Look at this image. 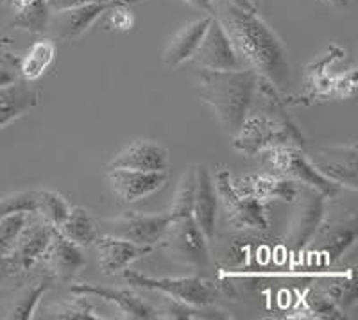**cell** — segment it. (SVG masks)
<instances>
[{
  "instance_id": "45",
  "label": "cell",
  "mask_w": 358,
  "mask_h": 320,
  "mask_svg": "<svg viewBox=\"0 0 358 320\" xmlns=\"http://www.w3.org/2000/svg\"><path fill=\"white\" fill-rule=\"evenodd\" d=\"M136 2H142V0H126V6L127 4H136Z\"/></svg>"
},
{
  "instance_id": "17",
  "label": "cell",
  "mask_w": 358,
  "mask_h": 320,
  "mask_svg": "<svg viewBox=\"0 0 358 320\" xmlns=\"http://www.w3.org/2000/svg\"><path fill=\"white\" fill-rule=\"evenodd\" d=\"M108 181L118 199L124 203L149 197L165 187L169 181V172H142L129 168H108Z\"/></svg>"
},
{
  "instance_id": "12",
  "label": "cell",
  "mask_w": 358,
  "mask_h": 320,
  "mask_svg": "<svg viewBox=\"0 0 358 320\" xmlns=\"http://www.w3.org/2000/svg\"><path fill=\"white\" fill-rule=\"evenodd\" d=\"M111 8L113 6H110L104 0H97V2L78 6V8L50 11L47 33H50V36L57 38V40L72 41L83 36L90 27H94L95 22Z\"/></svg>"
},
{
  "instance_id": "27",
  "label": "cell",
  "mask_w": 358,
  "mask_h": 320,
  "mask_svg": "<svg viewBox=\"0 0 358 320\" xmlns=\"http://www.w3.org/2000/svg\"><path fill=\"white\" fill-rule=\"evenodd\" d=\"M56 229L62 233L65 238H69L70 242L78 243L79 247H90V245H94L95 240L101 235V233H99L97 220L81 206L70 208V213L65 219V222L59 227H56Z\"/></svg>"
},
{
  "instance_id": "8",
  "label": "cell",
  "mask_w": 358,
  "mask_h": 320,
  "mask_svg": "<svg viewBox=\"0 0 358 320\" xmlns=\"http://www.w3.org/2000/svg\"><path fill=\"white\" fill-rule=\"evenodd\" d=\"M54 227L33 215L22 229L15 247L9 254L0 256V281L13 279L24 272L33 270L41 261L45 249L52 238Z\"/></svg>"
},
{
  "instance_id": "5",
  "label": "cell",
  "mask_w": 358,
  "mask_h": 320,
  "mask_svg": "<svg viewBox=\"0 0 358 320\" xmlns=\"http://www.w3.org/2000/svg\"><path fill=\"white\" fill-rule=\"evenodd\" d=\"M213 187L217 191L222 213L229 226L236 231L264 233L268 229L267 208L258 199L242 195L235 190L231 182V172L226 166H220L213 175Z\"/></svg>"
},
{
  "instance_id": "13",
  "label": "cell",
  "mask_w": 358,
  "mask_h": 320,
  "mask_svg": "<svg viewBox=\"0 0 358 320\" xmlns=\"http://www.w3.org/2000/svg\"><path fill=\"white\" fill-rule=\"evenodd\" d=\"M313 166L324 177L342 188L357 191V145H334L315 149L308 154Z\"/></svg>"
},
{
  "instance_id": "32",
  "label": "cell",
  "mask_w": 358,
  "mask_h": 320,
  "mask_svg": "<svg viewBox=\"0 0 358 320\" xmlns=\"http://www.w3.org/2000/svg\"><path fill=\"white\" fill-rule=\"evenodd\" d=\"M301 317L317 320H344L346 315L321 290L308 288L301 299Z\"/></svg>"
},
{
  "instance_id": "38",
  "label": "cell",
  "mask_w": 358,
  "mask_h": 320,
  "mask_svg": "<svg viewBox=\"0 0 358 320\" xmlns=\"http://www.w3.org/2000/svg\"><path fill=\"white\" fill-rule=\"evenodd\" d=\"M111 11V24L115 25V29H131V24H133V18H131L129 11L124 9V6H115V8L110 9Z\"/></svg>"
},
{
  "instance_id": "1",
  "label": "cell",
  "mask_w": 358,
  "mask_h": 320,
  "mask_svg": "<svg viewBox=\"0 0 358 320\" xmlns=\"http://www.w3.org/2000/svg\"><path fill=\"white\" fill-rule=\"evenodd\" d=\"M257 13L245 11L224 0H213V18L231 41L244 68L252 70L258 78L283 94L290 86L289 52L280 36Z\"/></svg>"
},
{
  "instance_id": "10",
  "label": "cell",
  "mask_w": 358,
  "mask_h": 320,
  "mask_svg": "<svg viewBox=\"0 0 358 320\" xmlns=\"http://www.w3.org/2000/svg\"><path fill=\"white\" fill-rule=\"evenodd\" d=\"M292 204H296V210L290 220L285 245L290 252L299 254L324 220L326 197L313 188L299 184V191Z\"/></svg>"
},
{
  "instance_id": "9",
  "label": "cell",
  "mask_w": 358,
  "mask_h": 320,
  "mask_svg": "<svg viewBox=\"0 0 358 320\" xmlns=\"http://www.w3.org/2000/svg\"><path fill=\"white\" fill-rule=\"evenodd\" d=\"M172 220V213H156V215H147L138 211H126L120 217L115 219L97 220L99 233L108 236H117V238L129 240V242L140 243V245H149L155 247L158 245L159 238L167 229L169 222Z\"/></svg>"
},
{
  "instance_id": "26",
  "label": "cell",
  "mask_w": 358,
  "mask_h": 320,
  "mask_svg": "<svg viewBox=\"0 0 358 320\" xmlns=\"http://www.w3.org/2000/svg\"><path fill=\"white\" fill-rule=\"evenodd\" d=\"M15 17L11 20L13 29H22L31 34L47 33L50 8L47 0H8Z\"/></svg>"
},
{
  "instance_id": "22",
  "label": "cell",
  "mask_w": 358,
  "mask_h": 320,
  "mask_svg": "<svg viewBox=\"0 0 358 320\" xmlns=\"http://www.w3.org/2000/svg\"><path fill=\"white\" fill-rule=\"evenodd\" d=\"M41 101V92L25 79H18L0 88V129L34 110Z\"/></svg>"
},
{
  "instance_id": "7",
  "label": "cell",
  "mask_w": 358,
  "mask_h": 320,
  "mask_svg": "<svg viewBox=\"0 0 358 320\" xmlns=\"http://www.w3.org/2000/svg\"><path fill=\"white\" fill-rule=\"evenodd\" d=\"M158 245L167 258L185 267L204 268L210 263V242L192 215L172 217Z\"/></svg>"
},
{
  "instance_id": "14",
  "label": "cell",
  "mask_w": 358,
  "mask_h": 320,
  "mask_svg": "<svg viewBox=\"0 0 358 320\" xmlns=\"http://www.w3.org/2000/svg\"><path fill=\"white\" fill-rule=\"evenodd\" d=\"M70 293L78 296H95L106 303L115 304L124 319H136V320H152L158 319V310L155 306L143 300L138 293H134L129 288H117L106 286V284L95 283H79L70 288Z\"/></svg>"
},
{
  "instance_id": "18",
  "label": "cell",
  "mask_w": 358,
  "mask_h": 320,
  "mask_svg": "<svg viewBox=\"0 0 358 320\" xmlns=\"http://www.w3.org/2000/svg\"><path fill=\"white\" fill-rule=\"evenodd\" d=\"M41 261L45 263L47 272L52 274L54 279L59 283H70L85 268L86 256L83 254L78 243L70 242L54 227L52 238L45 249Z\"/></svg>"
},
{
  "instance_id": "16",
  "label": "cell",
  "mask_w": 358,
  "mask_h": 320,
  "mask_svg": "<svg viewBox=\"0 0 358 320\" xmlns=\"http://www.w3.org/2000/svg\"><path fill=\"white\" fill-rule=\"evenodd\" d=\"M231 182L235 190L242 195H248L252 199L267 204L273 201L292 204L299 191V184L289 179L278 177L268 172H258V174H245L241 177H233Z\"/></svg>"
},
{
  "instance_id": "21",
  "label": "cell",
  "mask_w": 358,
  "mask_h": 320,
  "mask_svg": "<svg viewBox=\"0 0 358 320\" xmlns=\"http://www.w3.org/2000/svg\"><path fill=\"white\" fill-rule=\"evenodd\" d=\"M99 252V265L104 274H122L124 268L129 267L133 261L140 260L143 256H149L155 247L140 245V243L129 242V240L117 238V236L99 235L94 243Z\"/></svg>"
},
{
  "instance_id": "24",
  "label": "cell",
  "mask_w": 358,
  "mask_h": 320,
  "mask_svg": "<svg viewBox=\"0 0 358 320\" xmlns=\"http://www.w3.org/2000/svg\"><path fill=\"white\" fill-rule=\"evenodd\" d=\"M56 279L52 277L50 272L45 270L43 274H38L33 279L22 284L18 288L13 299L9 300L8 308L4 310V319L11 320H29L34 317L36 306L40 303L41 296L45 292H49L50 288L54 286Z\"/></svg>"
},
{
  "instance_id": "19",
  "label": "cell",
  "mask_w": 358,
  "mask_h": 320,
  "mask_svg": "<svg viewBox=\"0 0 358 320\" xmlns=\"http://www.w3.org/2000/svg\"><path fill=\"white\" fill-rule=\"evenodd\" d=\"M171 154L159 143L152 140H136L118 152L110 161L108 168H129L142 172H169Z\"/></svg>"
},
{
  "instance_id": "34",
  "label": "cell",
  "mask_w": 358,
  "mask_h": 320,
  "mask_svg": "<svg viewBox=\"0 0 358 320\" xmlns=\"http://www.w3.org/2000/svg\"><path fill=\"white\" fill-rule=\"evenodd\" d=\"M38 201H40V190H24L6 195L0 199V217L13 215V213L36 215Z\"/></svg>"
},
{
  "instance_id": "11",
  "label": "cell",
  "mask_w": 358,
  "mask_h": 320,
  "mask_svg": "<svg viewBox=\"0 0 358 320\" xmlns=\"http://www.w3.org/2000/svg\"><path fill=\"white\" fill-rule=\"evenodd\" d=\"M190 61L199 70H241L244 68L242 61L233 50L231 41L228 40L219 22L212 18L204 31L196 52Z\"/></svg>"
},
{
  "instance_id": "28",
  "label": "cell",
  "mask_w": 358,
  "mask_h": 320,
  "mask_svg": "<svg viewBox=\"0 0 358 320\" xmlns=\"http://www.w3.org/2000/svg\"><path fill=\"white\" fill-rule=\"evenodd\" d=\"M56 57V45L52 40H41L27 50L24 57H20V75L29 82H34L43 75Z\"/></svg>"
},
{
  "instance_id": "39",
  "label": "cell",
  "mask_w": 358,
  "mask_h": 320,
  "mask_svg": "<svg viewBox=\"0 0 358 320\" xmlns=\"http://www.w3.org/2000/svg\"><path fill=\"white\" fill-rule=\"evenodd\" d=\"M49 2L50 11H59V9L78 8V6L90 4V2H97V0H47Z\"/></svg>"
},
{
  "instance_id": "36",
  "label": "cell",
  "mask_w": 358,
  "mask_h": 320,
  "mask_svg": "<svg viewBox=\"0 0 358 320\" xmlns=\"http://www.w3.org/2000/svg\"><path fill=\"white\" fill-rule=\"evenodd\" d=\"M33 215L29 213H13V215L0 217V256L9 254L20 236L22 229Z\"/></svg>"
},
{
  "instance_id": "6",
  "label": "cell",
  "mask_w": 358,
  "mask_h": 320,
  "mask_svg": "<svg viewBox=\"0 0 358 320\" xmlns=\"http://www.w3.org/2000/svg\"><path fill=\"white\" fill-rule=\"evenodd\" d=\"M122 276L131 286L143 288L149 292H158L179 303L194 306H212L217 296L222 293V286L201 276L185 277H151L140 272L124 268Z\"/></svg>"
},
{
  "instance_id": "15",
  "label": "cell",
  "mask_w": 358,
  "mask_h": 320,
  "mask_svg": "<svg viewBox=\"0 0 358 320\" xmlns=\"http://www.w3.org/2000/svg\"><path fill=\"white\" fill-rule=\"evenodd\" d=\"M357 217H355V213H351V215L342 217V219L326 220V222L322 220V224L310 242H313L321 260H324L326 263H334L357 242Z\"/></svg>"
},
{
  "instance_id": "20",
  "label": "cell",
  "mask_w": 358,
  "mask_h": 320,
  "mask_svg": "<svg viewBox=\"0 0 358 320\" xmlns=\"http://www.w3.org/2000/svg\"><path fill=\"white\" fill-rule=\"evenodd\" d=\"M219 199L213 187V175L206 165L196 163V187H194V204H192V217L201 227L208 242L215 238V222Z\"/></svg>"
},
{
  "instance_id": "40",
  "label": "cell",
  "mask_w": 358,
  "mask_h": 320,
  "mask_svg": "<svg viewBox=\"0 0 358 320\" xmlns=\"http://www.w3.org/2000/svg\"><path fill=\"white\" fill-rule=\"evenodd\" d=\"M183 2H187L192 8L199 9V11L206 13V15H212L213 17V0H183Z\"/></svg>"
},
{
  "instance_id": "42",
  "label": "cell",
  "mask_w": 358,
  "mask_h": 320,
  "mask_svg": "<svg viewBox=\"0 0 358 320\" xmlns=\"http://www.w3.org/2000/svg\"><path fill=\"white\" fill-rule=\"evenodd\" d=\"M324 2L335 9H346L350 4V0H324Z\"/></svg>"
},
{
  "instance_id": "23",
  "label": "cell",
  "mask_w": 358,
  "mask_h": 320,
  "mask_svg": "<svg viewBox=\"0 0 358 320\" xmlns=\"http://www.w3.org/2000/svg\"><path fill=\"white\" fill-rule=\"evenodd\" d=\"M212 18V15H204V17L188 22L179 29L178 33L169 40L167 47L163 50V65L174 68V66L183 65L185 61H190L192 54L196 52L197 45H199Z\"/></svg>"
},
{
  "instance_id": "44",
  "label": "cell",
  "mask_w": 358,
  "mask_h": 320,
  "mask_svg": "<svg viewBox=\"0 0 358 320\" xmlns=\"http://www.w3.org/2000/svg\"><path fill=\"white\" fill-rule=\"evenodd\" d=\"M249 4H251L252 8H255L258 11V8H260V6H262V0H249Z\"/></svg>"
},
{
  "instance_id": "33",
  "label": "cell",
  "mask_w": 358,
  "mask_h": 320,
  "mask_svg": "<svg viewBox=\"0 0 358 320\" xmlns=\"http://www.w3.org/2000/svg\"><path fill=\"white\" fill-rule=\"evenodd\" d=\"M70 213V206L65 197L56 191L40 190V201H38L36 217L50 224L52 227H59Z\"/></svg>"
},
{
  "instance_id": "37",
  "label": "cell",
  "mask_w": 358,
  "mask_h": 320,
  "mask_svg": "<svg viewBox=\"0 0 358 320\" xmlns=\"http://www.w3.org/2000/svg\"><path fill=\"white\" fill-rule=\"evenodd\" d=\"M18 79H22L20 57L8 50H0V88L13 85Z\"/></svg>"
},
{
  "instance_id": "25",
  "label": "cell",
  "mask_w": 358,
  "mask_h": 320,
  "mask_svg": "<svg viewBox=\"0 0 358 320\" xmlns=\"http://www.w3.org/2000/svg\"><path fill=\"white\" fill-rule=\"evenodd\" d=\"M344 56V50L338 47H330L326 50L315 63L308 66V79H306V89L305 94L301 95V101L297 102H315L321 97H335V88H337V78L330 79V75L326 73L328 66L334 61L341 59Z\"/></svg>"
},
{
  "instance_id": "43",
  "label": "cell",
  "mask_w": 358,
  "mask_h": 320,
  "mask_svg": "<svg viewBox=\"0 0 358 320\" xmlns=\"http://www.w3.org/2000/svg\"><path fill=\"white\" fill-rule=\"evenodd\" d=\"M104 2H108L110 6H126V0H104Z\"/></svg>"
},
{
  "instance_id": "31",
  "label": "cell",
  "mask_w": 358,
  "mask_h": 320,
  "mask_svg": "<svg viewBox=\"0 0 358 320\" xmlns=\"http://www.w3.org/2000/svg\"><path fill=\"white\" fill-rule=\"evenodd\" d=\"M76 299L65 300V303L50 304L43 310V319H62V320H101L97 310L86 300V296L73 293Z\"/></svg>"
},
{
  "instance_id": "4",
  "label": "cell",
  "mask_w": 358,
  "mask_h": 320,
  "mask_svg": "<svg viewBox=\"0 0 358 320\" xmlns=\"http://www.w3.org/2000/svg\"><path fill=\"white\" fill-rule=\"evenodd\" d=\"M264 163L265 172L278 177L289 179L301 187H310L322 194L326 199H335L342 191L341 184L330 181L313 166L305 149L294 145H278L258 154Z\"/></svg>"
},
{
  "instance_id": "29",
  "label": "cell",
  "mask_w": 358,
  "mask_h": 320,
  "mask_svg": "<svg viewBox=\"0 0 358 320\" xmlns=\"http://www.w3.org/2000/svg\"><path fill=\"white\" fill-rule=\"evenodd\" d=\"M317 290H321L342 312L350 310L357 303V277H355V270H351L348 276H330L324 277V279H319Z\"/></svg>"
},
{
  "instance_id": "2",
  "label": "cell",
  "mask_w": 358,
  "mask_h": 320,
  "mask_svg": "<svg viewBox=\"0 0 358 320\" xmlns=\"http://www.w3.org/2000/svg\"><path fill=\"white\" fill-rule=\"evenodd\" d=\"M274 86L258 79L257 92L242 126L233 134V149L244 156H258L278 145H294L305 149L306 140L296 124L285 113L283 101Z\"/></svg>"
},
{
  "instance_id": "41",
  "label": "cell",
  "mask_w": 358,
  "mask_h": 320,
  "mask_svg": "<svg viewBox=\"0 0 358 320\" xmlns=\"http://www.w3.org/2000/svg\"><path fill=\"white\" fill-rule=\"evenodd\" d=\"M224 2H228V4L236 6V8L245 9V11H257V9H255L251 4H249V0H224Z\"/></svg>"
},
{
  "instance_id": "30",
  "label": "cell",
  "mask_w": 358,
  "mask_h": 320,
  "mask_svg": "<svg viewBox=\"0 0 358 320\" xmlns=\"http://www.w3.org/2000/svg\"><path fill=\"white\" fill-rule=\"evenodd\" d=\"M162 308L158 310V319L169 320H222L229 319V315L222 310L210 308V306H194V304L179 303V300L165 297Z\"/></svg>"
},
{
  "instance_id": "3",
  "label": "cell",
  "mask_w": 358,
  "mask_h": 320,
  "mask_svg": "<svg viewBox=\"0 0 358 320\" xmlns=\"http://www.w3.org/2000/svg\"><path fill=\"white\" fill-rule=\"evenodd\" d=\"M201 97L212 108L224 133L229 136L238 131L249 111L258 75L249 68L241 70H199Z\"/></svg>"
},
{
  "instance_id": "35",
  "label": "cell",
  "mask_w": 358,
  "mask_h": 320,
  "mask_svg": "<svg viewBox=\"0 0 358 320\" xmlns=\"http://www.w3.org/2000/svg\"><path fill=\"white\" fill-rule=\"evenodd\" d=\"M194 187H196V165L188 166L181 181L178 184V190L174 195L171 213L172 217L178 215H192V204H194Z\"/></svg>"
}]
</instances>
